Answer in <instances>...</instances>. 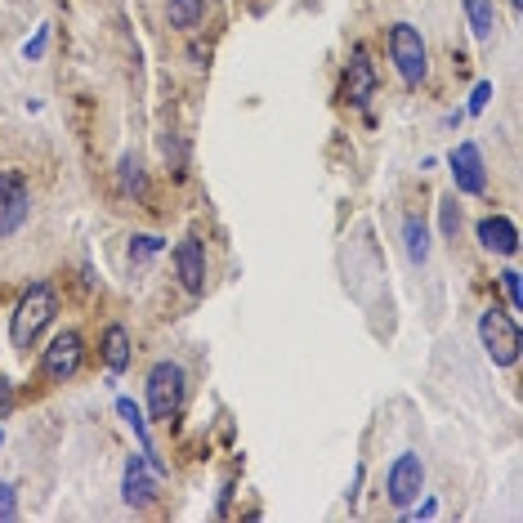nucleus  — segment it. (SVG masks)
<instances>
[{
	"mask_svg": "<svg viewBox=\"0 0 523 523\" xmlns=\"http://www.w3.org/2000/svg\"><path fill=\"white\" fill-rule=\"evenodd\" d=\"M54 313H59V296H54V287H50V282H32V287L23 291V300H18L14 322H9L14 349H32L36 336H41V331L54 322Z\"/></svg>",
	"mask_w": 523,
	"mask_h": 523,
	"instance_id": "1",
	"label": "nucleus"
},
{
	"mask_svg": "<svg viewBox=\"0 0 523 523\" xmlns=\"http://www.w3.org/2000/svg\"><path fill=\"white\" fill-rule=\"evenodd\" d=\"M389 59H394L403 85H421L430 76V50H425V36L416 32L412 23H394L389 27Z\"/></svg>",
	"mask_w": 523,
	"mask_h": 523,
	"instance_id": "2",
	"label": "nucleus"
},
{
	"mask_svg": "<svg viewBox=\"0 0 523 523\" xmlns=\"http://www.w3.org/2000/svg\"><path fill=\"white\" fill-rule=\"evenodd\" d=\"M479 340H483V354L492 358L497 367H515L519 363V349H523V336H519V322L501 309H488L479 318Z\"/></svg>",
	"mask_w": 523,
	"mask_h": 523,
	"instance_id": "3",
	"label": "nucleus"
},
{
	"mask_svg": "<svg viewBox=\"0 0 523 523\" xmlns=\"http://www.w3.org/2000/svg\"><path fill=\"white\" fill-rule=\"evenodd\" d=\"M179 403H184V367L170 363V358H161V363L148 372V412H152V421H170V416L179 412Z\"/></svg>",
	"mask_w": 523,
	"mask_h": 523,
	"instance_id": "4",
	"label": "nucleus"
},
{
	"mask_svg": "<svg viewBox=\"0 0 523 523\" xmlns=\"http://www.w3.org/2000/svg\"><path fill=\"white\" fill-rule=\"evenodd\" d=\"M81 354H85L81 331L63 327L59 336L50 340V349L41 354V376L50 380V385H63V380H72L76 372H81Z\"/></svg>",
	"mask_w": 523,
	"mask_h": 523,
	"instance_id": "5",
	"label": "nucleus"
},
{
	"mask_svg": "<svg viewBox=\"0 0 523 523\" xmlns=\"http://www.w3.org/2000/svg\"><path fill=\"white\" fill-rule=\"evenodd\" d=\"M32 215V193L18 170H0V237H14Z\"/></svg>",
	"mask_w": 523,
	"mask_h": 523,
	"instance_id": "6",
	"label": "nucleus"
},
{
	"mask_svg": "<svg viewBox=\"0 0 523 523\" xmlns=\"http://www.w3.org/2000/svg\"><path fill=\"white\" fill-rule=\"evenodd\" d=\"M421 488H425V465H421V456H416V452H403L394 465H389V474H385L389 501H394L398 510H407L416 497H421Z\"/></svg>",
	"mask_w": 523,
	"mask_h": 523,
	"instance_id": "7",
	"label": "nucleus"
},
{
	"mask_svg": "<svg viewBox=\"0 0 523 523\" xmlns=\"http://www.w3.org/2000/svg\"><path fill=\"white\" fill-rule=\"evenodd\" d=\"M448 166H452V179H456V193H465V197H483V193H488L483 152L474 148V144H456L448 152Z\"/></svg>",
	"mask_w": 523,
	"mask_h": 523,
	"instance_id": "8",
	"label": "nucleus"
},
{
	"mask_svg": "<svg viewBox=\"0 0 523 523\" xmlns=\"http://www.w3.org/2000/svg\"><path fill=\"white\" fill-rule=\"evenodd\" d=\"M376 94V68H372V54L363 45L349 50V68H345V85H340V99L354 103V108H367Z\"/></svg>",
	"mask_w": 523,
	"mask_h": 523,
	"instance_id": "9",
	"label": "nucleus"
},
{
	"mask_svg": "<svg viewBox=\"0 0 523 523\" xmlns=\"http://www.w3.org/2000/svg\"><path fill=\"white\" fill-rule=\"evenodd\" d=\"M175 273H179V287L188 296H202L206 291V246L197 237H184L175 246Z\"/></svg>",
	"mask_w": 523,
	"mask_h": 523,
	"instance_id": "10",
	"label": "nucleus"
},
{
	"mask_svg": "<svg viewBox=\"0 0 523 523\" xmlns=\"http://www.w3.org/2000/svg\"><path fill=\"white\" fill-rule=\"evenodd\" d=\"M157 479L161 474L148 465V456H130L126 461V474H121V497L130 501V506H148L152 497H157Z\"/></svg>",
	"mask_w": 523,
	"mask_h": 523,
	"instance_id": "11",
	"label": "nucleus"
},
{
	"mask_svg": "<svg viewBox=\"0 0 523 523\" xmlns=\"http://www.w3.org/2000/svg\"><path fill=\"white\" fill-rule=\"evenodd\" d=\"M479 242L488 246L492 255H515L519 228H515V220H506V215H488V220H479Z\"/></svg>",
	"mask_w": 523,
	"mask_h": 523,
	"instance_id": "12",
	"label": "nucleus"
},
{
	"mask_svg": "<svg viewBox=\"0 0 523 523\" xmlns=\"http://www.w3.org/2000/svg\"><path fill=\"white\" fill-rule=\"evenodd\" d=\"M103 363H108L112 376H121L130 367V331L121 327V322H112V327L103 331Z\"/></svg>",
	"mask_w": 523,
	"mask_h": 523,
	"instance_id": "13",
	"label": "nucleus"
},
{
	"mask_svg": "<svg viewBox=\"0 0 523 523\" xmlns=\"http://www.w3.org/2000/svg\"><path fill=\"white\" fill-rule=\"evenodd\" d=\"M465 9V23H470L474 41H492V32H497V5L492 0H461Z\"/></svg>",
	"mask_w": 523,
	"mask_h": 523,
	"instance_id": "14",
	"label": "nucleus"
},
{
	"mask_svg": "<svg viewBox=\"0 0 523 523\" xmlns=\"http://www.w3.org/2000/svg\"><path fill=\"white\" fill-rule=\"evenodd\" d=\"M403 242H407V260L412 264L430 260V228H425L421 215H407L403 220Z\"/></svg>",
	"mask_w": 523,
	"mask_h": 523,
	"instance_id": "15",
	"label": "nucleus"
},
{
	"mask_svg": "<svg viewBox=\"0 0 523 523\" xmlns=\"http://www.w3.org/2000/svg\"><path fill=\"white\" fill-rule=\"evenodd\" d=\"M170 27H179V32H193L197 23L206 18V0H170Z\"/></svg>",
	"mask_w": 523,
	"mask_h": 523,
	"instance_id": "16",
	"label": "nucleus"
},
{
	"mask_svg": "<svg viewBox=\"0 0 523 523\" xmlns=\"http://www.w3.org/2000/svg\"><path fill=\"white\" fill-rule=\"evenodd\" d=\"M121 193L126 197H144L148 193V175L139 157H121Z\"/></svg>",
	"mask_w": 523,
	"mask_h": 523,
	"instance_id": "17",
	"label": "nucleus"
},
{
	"mask_svg": "<svg viewBox=\"0 0 523 523\" xmlns=\"http://www.w3.org/2000/svg\"><path fill=\"white\" fill-rule=\"evenodd\" d=\"M161 251H166V242H161L157 233L130 237V264H144V260H152V255H161Z\"/></svg>",
	"mask_w": 523,
	"mask_h": 523,
	"instance_id": "18",
	"label": "nucleus"
},
{
	"mask_svg": "<svg viewBox=\"0 0 523 523\" xmlns=\"http://www.w3.org/2000/svg\"><path fill=\"white\" fill-rule=\"evenodd\" d=\"M45 45H50V23H41V27H36V36L23 45V59H27V63H36V59H41V54H45Z\"/></svg>",
	"mask_w": 523,
	"mask_h": 523,
	"instance_id": "19",
	"label": "nucleus"
},
{
	"mask_svg": "<svg viewBox=\"0 0 523 523\" xmlns=\"http://www.w3.org/2000/svg\"><path fill=\"white\" fill-rule=\"evenodd\" d=\"M501 287H506V296H510V309H523V282H519L515 269L501 273Z\"/></svg>",
	"mask_w": 523,
	"mask_h": 523,
	"instance_id": "20",
	"label": "nucleus"
},
{
	"mask_svg": "<svg viewBox=\"0 0 523 523\" xmlns=\"http://www.w3.org/2000/svg\"><path fill=\"white\" fill-rule=\"evenodd\" d=\"M18 510V488L14 483H0V523H9Z\"/></svg>",
	"mask_w": 523,
	"mask_h": 523,
	"instance_id": "21",
	"label": "nucleus"
},
{
	"mask_svg": "<svg viewBox=\"0 0 523 523\" xmlns=\"http://www.w3.org/2000/svg\"><path fill=\"white\" fill-rule=\"evenodd\" d=\"M488 99H492V81H479V85H474V94H470V108H465V112H470V117H479V112L488 108Z\"/></svg>",
	"mask_w": 523,
	"mask_h": 523,
	"instance_id": "22",
	"label": "nucleus"
},
{
	"mask_svg": "<svg viewBox=\"0 0 523 523\" xmlns=\"http://www.w3.org/2000/svg\"><path fill=\"white\" fill-rule=\"evenodd\" d=\"M456 228H461V211H456V197H443V233L456 237Z\"/></svg>",
	"mask_w": 523,
	"mask_h": 523,
	"instance_id": "23",
	"label": "nucleus"
},
{
	"mask_svg": "<svg viewBox=\"0 0 523 523\" xmlns=\"http://www.w3.org/2000/svg\"><path fill=\"white\" fill-rule=\"evenodd\" d=\"M403 515H407V519H434V515H439V501H421V506H407Z\"/></svg>",
	"mask_w": 523,
	"mask_h": 523,
	"instance_id": "24",
	"label": "nucleus"
},
{
	"mask_svg": "<svg viewBox=\"0 0 523 523\" xmlns=\"http://www.w3.org/2000/svg\"><path fill=\"white\" fill-rule=\"evenodd\" d=\"M9 412V385H0V416Z\"/></svg>",
	"mask_w": 523,
	"mask_h": 523,
	"instance_id": "25",
	"label": "nucleus"
},
{
	"mask_svg": "<svg viewBox=\"0 0 523 523\" xmlns=\"http://www.w3.org/2000/svg\"><path fill=\"white\" fill-rule=\"evenodd\" d=\"M510 5H515V9H519V5H523V0H510Z\"/></svg>",
	"mask_w": 523,
	"mask_h": 523,
	"instance_id": "26",
	"label": "nucleus"
},
{
	"mask_svg": "<svg viewBox=\"0 0 523 523\" xmlns=\"http://www.w3.org/2000/svg\"><path fill=\"white\" fill-rule=\"evenodd\" d=\"M0 443H5V434H0Z\"/></svg>",
	"mask_w": 523,
	"mask_h": 523,
	"instance_id": "27",
	"label": "nucleus"
}]
</instances>
